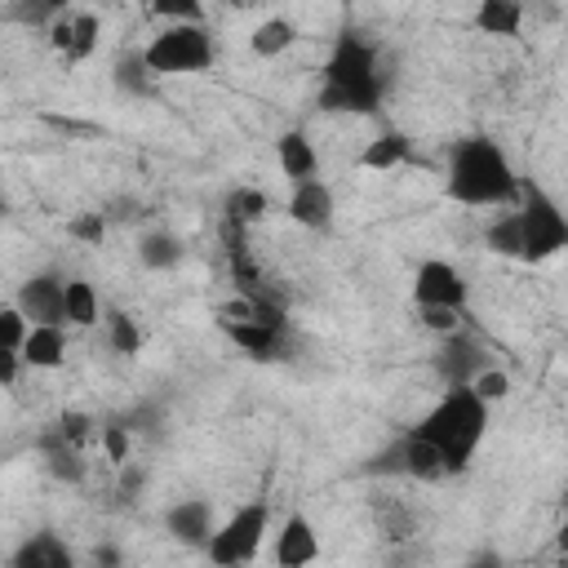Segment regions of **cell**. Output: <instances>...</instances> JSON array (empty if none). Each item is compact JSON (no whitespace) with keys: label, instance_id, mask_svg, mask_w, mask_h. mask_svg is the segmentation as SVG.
<instances>
[{"label":"cell","instance_id":"1","mask_svg":"<svg viewBox=\"0 0 568 568\" xmlns=\"http://www.w3.org/2000/svg\"><path fill=\"white\" fill-rule=\"evenodd\" d=\"M448 195L470 209H506L524 186L493 138H462L448 155Z\"/></svg>","mask_w":568,"mask_h":568},{"label":"cell","instance_id":"2","mask_svg":"<svg viewBox=\"0 0 568 568\" xmlns=\"http://www.w3.org/2000/svg\"><path fill=\"white\" fill-rule=\"evenodd\" d=\"M382 102V71H377V53L368 40H359L355 31L337 36L328 62H324V89H320V111H377Z\"/></svg>","mask_w":568,"mask_h":568},{"label":"cell","instance_id":"3","mask_svg":"<svg viewBox=\"0 0 568 568\" xmlns=\"http://www.w3.org/2000/svg\"><path fill=\"white\" fill-rule=\"evenodd\" d=\"M417 430L439 444V453L448 462V475H457L475 457V448H479V439L488 430V404L475 395L470 382L466 386H448L444 399L417 422Z\"/></svg>","mask_w":568,"mask_h":568},{"label":"cell","instance_id":"4","mask_svg":"<svg viewBox=\"0 0 568 568\" xmlns=\"http://www.w3.org/2000/svg\"><path fill=\"white\" fill-rule=\"evenodd\" d=\"M142 53L155 75H186L213 62V36L204 22H169L164 31H155V40Z\"/></svg>","mask_w":568,"mask_h":568},{"label":"cell","instance_id":"5","mask_svg":"<svg viewBox=\"0 0 568 568\" xmlns=\"http://www.w3.org/2000/svg\"><path fill=\"white\" fill-rule=\"evenodd\" d=\"M519 222H524V262H546L568 248V213L541 186H524Z\"/></svg>","mask_w":568,"mask_h":568},{"label":"cell","instance_id":"6","mask_svg":"<svg viewBox=\"0 0 568 568\" xmlns=\"http://www.w3.org/2000/svg\"><path fill=\"white\" fill-rule=\"evenodd\" d=\"M262 537H266V506H262V501H248V506H240L226 524L213 528L204 555H209L213 564H222V568L248 564V559L262 550Z\"/></svg>","mask_w":568,"mask_h":568},{"label":"cell","instance_id":"7","mask_svg":"<svg viewBox=\"0 0 568 568\" xmlns=\"http://www.w3.org/2000/svg\"><path fill=\"white\" fill-rule=\"evenodd\" d=\"M470 297V284L457 275L453 262H439V257H426L413 275V302L417 306H466Z\"/></svg>","mask_w":568,"mask_h":568},{"label":"cell","instance_id":"8","mask_svg":"<svg viewBox=\"0 0 568 568\" xmlns=\"http://www.w3.org/2000/svg\"><path fill=\"white\" fill-rule=\"evenodd\" d=\"M13 302L31 324H67V280L58 275H31Z\"/></svg>","mask_w":568,"mask_h":568},{"label":"cell","instance_id":"9","mask_svg":"<svg viewBox=\"0 0 568 568\" xmlns=\"http://www.w3.org/2000/svg\"><path fill=\"white\" fill-rule=\"evenodd\" d=\"M98 36H102V22L98 13H58L49 40L58 53H67L71 62H84L93 49H98Z\"/></svg>","mask_w":568,"mask_h":568},{"label":"cell","instance_id":"10","mask_svg":"<svg viewBox=\"0 0 568 568\" xmlns=\"http://www.w3.org/2000/svg\"><path fill=\"white\" fill-rule=\"evenodd\" d=\"M288 217H293L297 226H306V231H328V226H333V191H328L320 178L293 182Z\"/></svg>","mask_w":568,"mask_h":568},{"label":"cell","instance_id":"11","mask_svg":"<svg viewBox=\"0 0 568 568\" xmlns=\"http://www.w3.org/2000/svg\"><path fill=\"white\" fill-rule=\"evenodd\" d=\"M435 368L444 373L448 386H466V382L484 368V351H479V342H470V337L457 328V333L444 337V346H439V355H435Z\"/></svg>","mask_w":568,"mask_h":568},{"label":"cell","instance_id":"12","mask_svg":"<svg viewBox=\"0 0 568 568\" xmlns=\"http://www.w3.org/2000/svg\"><path fill=\"white\" fill-rule=\"evenodd\" d=\"M399 470L413 475V479H422V484H435V479L448 475V462H444L439 444L426 439V435L413 426V430L404 435V444H399Z\"/></svg>","mask_w":568,"mask_h":568},{"label":"cell","instance_id":"13","mask_svg":"<svg viewBox=\"0 0 568 568\" xmlns=\"http://www.w3.org/2000/svg\"><path fill=\"white\" fill-rule=\"evenodd\" d=\"M315 559H320V532L311 528L306 515H288L280 537H275V564L302 568V564H315Z\"/></svg>","mask_w":568,"mask_h":568},{"label":"cell","instance_id":"14","mask_svg":"<svg viewBox=\"0 0 568 568\" xmlns=\"http://www.w3.org/2000/svg\"><path fill=\"white\" fill-rule=\"evenodd\" d=\"M222 333H226L240 351H248V355H257V359H266V355L280 346V324H266V320H257V315L222 311Z\"/></svg>","mask_w":568,"mask_h":568},{"label":"cell","instance_id":"15","mask_svg":"<svg viewBox=\"0 0 568 568\" xmlns=\"http://www.w3.org/2000/svg\"><path fill=\"white\" fill-rule=\"evenodd\" d=\"M164 528H169L178 541H186V546H209V537H213V510H209V501H200V497L178 501V506H169Z\"/></svg>","mask_w":568,"mask_h":568},{"label":"cell","instance_id":"16","mask_svg":"<svg viewBox=\"0 0 568 568\" xmlns=\"http://www.w3.org/2000/svg\"><path fill=\"white\" fill-rule=\"evenodd\" d=\"M275 160H280V169H284L288 182H306V178H315V169H320V151L311 146V138H306L302 129L280 133V142H275Z\"/></svg>","mask_w":568,"mask_h":568},{"label":"cell","instance_id":"17","mask_svg":"<svg viewBox=\"0 0 568 568\" xmlns=\"http://www.w3.org/2000/svg\"><path fill=\"white\" fill-rule=\"evenodd\" d=\"M22 359L31 368H58L67 359V324H31L22 342Z\"/></svg>","mask_w":568,"mask_h":568},{"label":"cell","instance_id":"18","mask_svg":"<svg viewBox=\"0 0 568 568\" xmlns=\"http://www.w3.org/2000/svg\"><path fill=\"white\" fill-rule=\"evenodd\" d=\"M71 550L53 537V532H36L13 550V568H67Z\"/></svg>","mask_w":568,"mask_h":568},{"label":"cell","instance_id":"19","mask_svg":"<svg viewBox=\"0 0 568 568\" xmlns=\"http://www.w3.org/2000/svg\"><path fill=\"white\" fill-rule=\"evenodd\" d=\"M408 151H413V142H408L399 129H390V133H377V138L364 146L359 164L373 169V173H390V169H399V164L408 160Z\"/></svg>","mask_w":568,"mask_h":568},{"label":"cell","instance_id":"20","mask_svg":"<svg viewBox=\"0 0 568 568\" xmlns=\"http://www.w3.org/2000/svg\"><path fill=\"white\" fill-rule=\"evenodd\" d=\"M475 27L484 36H515L524 27V0H479Z\"/></svg>","mask_w":568,"mask_h":568},{"label":"cell","instance_id":"21","mask_svg":"<svg viewBox=\"0 0 568 568\" xmlns=\"http://www.w3.org/2000/svg\"><path fill=\"white\" fill-rule=\"evenodd\" d=\"M484 244L497 253V257H524V222H519V209L515 213H497L484 231Z\"/></svg>","mask_w":568,"mask_h":568},{"label":"cell","instance_id":"22","mask_svg":"<svg viewBox=\"0 0 568 568\" xmlns=\"http://www.w3.org/2000/svg\"><path fill=\"white\" fill-rule=\"evenodd\" d=\"M102 320L98 288L89 280H67V324L71 328H93Z\"/></svg>","mask_w":568,"mask_h":568},{"label":"cell","instance_id":"23","mask_svg":"<svg viewBox=\"0 0 568 568\" xmlns=\"http://www.w3.org/2000/svg\"><path fill=\"white\" fill-rule=\"evenodd\" d=\"M293 40H297V27H293L288 18H266V22H257V27H253L248 49H253L257 58H280Z\"/></svg>","mask_w":568,"mask_h":568},{"label":"cell","instance_id":"24","mask_svg":"<svg viewBox=\"0 0 568 568\" xmlns=\"http://www.w3.org/2000/svg\"><path fill=\"white\" fill-rule=\"evenodd\" d=\"M138 257H142L146 271H169V266L182 262V244H178V235H169V231H146L142 244H138Z\"/></svg>","mask_w":568,"mask_h":568},{"label":"cell","instance_id":"25","mask_svg":"<svg viewBox=\"0 0 568 568\" xmlns=\"http://www.w3.org/2000/svg\"><path fill=\"white\" fill-rule=\"evenodd\" d=\"M151 62H146V53L142 49H133V53H124L120 62H115V71H111V80L124 89V93H146L151 89Z\"/></svg>","mask_w":568,"mask_h":568},{"label":"cell","instance_id":"26","mask_svg":"<svg viewBox=\"0 0 568 568\" xmlns=\"http://www.w3.org/2000/svg\"><path fill=\"white\" fill-rule=\"evenodd\" d=\"M262 213H266V195H262L257 186H235V191L226 195V217H231V222L253 226Z\"/></svg>","mask_w":568,"mask_h":568},{"label":"cell","instance_id":"27","mask_svg":"<svg viewBox=\"0 0 568 568\" xmlns=\"http://www.w3.org/2000/svg\"><path fill=\"white\" fill-rule=\"evenodd\" d=\"M106 346H111L115 355H138V351H142V328H138L124 311H111V315H106Z\"/></svg>","mask_w":568,"mask_h":568},{"label":"cell","instance_id":"28","mask_svg":"<svg viewBox=\"0 0 568 568\" xmlns=\"http://www.w3.org/2000/svg\"><path fill=\"white\" fill-rule=\"evenodd\" d=\"M470 386H475V395H479L484 404H501V399L510 395V377H506L497 364H484V368L470 377Z\"/></svg>","mask_w":568,"mask_h":568},{"label":"cell","instance_id":"29","mask_svg":"<svg viewBox=\"0 0 568 568\" xmlns=\"http://www.w3.org/2000/svg\"><path fill=\"white\" fill-rule=\"evenodd\" d=\"M27 333H31V320L22 315V306H18V302H13V306H4V311H0V346L22 351Z\"/></svg>","mask_w":568,"mask_h":568},{"label":"cell","instance_id":"30","mask_svg":"<svg viewBox=\"0 0 568 568\" xmlns=\"http://www.w3.org/2000/svg\"><path fill=\"white\" fill-rule=\"evenodd\" d=\"M417 315H422V324H426L430 333H439V337H448V333L462 328V311H457V306H417Z\"/></svg>","mask_w":568,"mask_h":568},{"label":"cell","instance_id":"31","mask_svg":"<svg viewBox=\"0 0 568 568\" xmlns=\"http://www.w3.org/2000/svg\"><path fill=\"white\" fill-rule=\"evenodd\" d=\"M151 13L164 22H200V0H151Z\"/></svg>","mask_w":568,"mask_h":568},{"label":"cell","instance_id":"32","mask_svg":"<svg viewBox=\"0 0 568 568\" xmlns=\"http://www.w3.org/2000/svg\"><path fill=\"white\" fill-rule=\"evenodd\" d=\"M71 235L84 240V244H102L106 240V213H80L71 222Z\"/></svg>","mask_w":568,"mask_h":568},{"label":"cell","instance_id":"33","mask_svg":"<svg viewBox=\"0 0 568 568\" xmlns=\"http://www.w3.org/2000/svg\"><path fill=\"white\" fill-rule=\"evenodd\" d=\"M102 448H106V457L120 466V462L129 457V435H124V426H106V430H102Z\"/></svg>","mask_w":568,"mask_h":568},{"label":"cell","instance_id":"34","mask_svg":"<svg viewBox=\"0 0 568 568\" xmlns=\"http://www.w3.org/2000/svg\"><path fill=\"white\" fill-rule=\"evenodd\" d=\"M22 351H9V346H0V382L4 386H18V373H22Z\"/></svg>","mask_w":568,"mask_h":568},{"label":"cell","instance_id":"35","mask_svg":"<svg viewBox=\"0 0 568 568\" xmlns=\"http://www.w3.org/2000/svg\"><path fill=\"white\" fill-rule=\"evenodd\" d=\"M62 435H67L71 444H80V439L89 435V417H84V413H67V417H62Z\"/></svg>","mask_w":568,"mask_h":568},{"label":"cell","instance_id":"36","mask_svg":"<svg viewBox=\"0 0 568 568\" xmlns=\"http://www.w3.org/2000/svg\"><path fill=\"white\" fill-rule=\"evenodd\" d=\"M564 510H568V497H564ZM559 546H564V550H568V524H564V528H559Z\"/></svg>","mask_w":568,"mask_h":568}]
</instances>
